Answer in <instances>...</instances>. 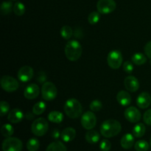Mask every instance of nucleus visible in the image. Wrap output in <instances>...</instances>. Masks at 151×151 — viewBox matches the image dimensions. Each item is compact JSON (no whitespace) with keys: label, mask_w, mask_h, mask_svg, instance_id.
<instances>
[{"label":"nucleus","mask_w":151,"mask_h":151,"mask_svg":"<svg viewBox=\"0 0 151 151\" xmlns=\"http://www.w3.org/2000/svg\"><path fill=\"white\" fill-rule=\"evenodd\" d=\"M122 125L116 119H107L102 123L100 126V133L106 138L116 137L120 133Z\"/></svg>","instance_id":"obj_1"},{"label":"nucleus","mask_w":151,"mask_h":151,"mask_svg":"<svg viewBox=\"0 0 151 151\" xmlns=\"http://www.w3.org/2000/svg\"><path fill=\"white\" fill-rule=\"evenodd\" d=\"M65 55L70 61H76L82 55L83 49L81 44L76 40L68 41L65 46Z\"/></svg>","instance_id":"obj_2"},{"label":"nucleus","mask_w":151,"mask_h":151,"mask_svg":"<svg viewBox=\"0 0 151 151\" xmlns=\"http://www.w3.org/2000/svg\"><path fill=\"white\" fill-rule=\"evenodd\" d=\"M64 111L66 114L72 119L79 117L82 114L83 108L81 103L75 98H70L64 104Z\"/></svg>","instance_id":"obj_3"},{"label":"nucleus","mask_w":151,"mask_h":151,"mask_svg":"<svg viewBox=\"0 0 151 151\" xmlns=\"http://www.w3.org/2000/svg\"><path fill=\"white\" fill-rule=\"evenodd\" d=\"M49 125L44 118L40 117L35 119L31 125V131L34 135L37 137H42L47 134Z\"/></svg>","instance_id":"obj_4"},{"label":"nucleus","mask_w":151,"mask_h":151,"mask_svg":"<svg viewBox=\"0 0 151 151\" xmlns=\"http://www.w3.org/2000/svg\"><path fill=\"white\" fill-rule=\"evenodd\" d=\"M58 94V90L55 85L52 82H45L41 87V95L43 99L51 101L55 99Z\"/></svg>","instance_id":"obj_5"},{"label":"nucleus","mask_w":151,"mask_h":151,"mask_svg":"<svg viewBox=\"0 0 151 151\" xmlns=\"http://www.w3.org/2000/svg\"><path fill=\"white\" fill-rule=\"evenodd\" d=\"M22 142L16 137H7L2 142L3 151H22Z\"/></svg>","instance_id":"obj_6"},{"label":"nucleus","mask_w":151,"mask_h":151,"mask_svg":"<svg viewBox=\"0 0 151 151\" xmlns=\"http://www.w3.org/2000/svg\"><path fill=\"white\" fill-rule=\"evenodd\" d=\"M1 86L7 92H13L19 88V82L14 78L9 75H4L1 78Z\"/></svg>","instance_id":"obj_7"},{"label":"nucleus","mask_w":151,"mask_h":151,"mask_svg":"<svg viewBox=\"0 0 151 151\" xmlns=\"http://www.w3.org/2000/svg\"><path fill=\"white\" fill-rule=\"evenodd\" d=\"M123 58L122 55L118 50H112L109 53L107 57V62L109 66L113 69H117L122 65Z\"/></svg>","instance_id":"obj_8"},{"label":"nucleus","mask_w":151,"mask_h":151,"mask_svg":"<svg viewBox=\"0 0 151 151\" xmlns=\"http://www.w3.org/2000/svg\"><path fill=\"white\" fill-rule=\"evenodd\" d=\"M116 4L114 0H99L97 4V9L102 14H109L114 11Z\"/></svg>","instance_id":"obj_9"},{"label":"nucleus","mask_w":151,"mask_h":151,"mask_svg":"<svg viewBox=\"0 0 151 151\" xmlns=\"http://www.w3.org/2000/svg\"><path fill=\"white\" fill-rule=\"evenodd\" d=\"M81 125L85 129L92 130L97 123V118L92 111H86L81 116Z\"/></svg>","instance_id":"obj_10"},{"label":"nucleus","mask_w":151,"mask_h":151,"mask_svg":"<svg viewBox=\"0 0 151 151\" xmlns=\"http://www.w3.org/2000/svg\"><path fill=\"white\" fill-rule=\"evenodd\" d=\"M125 117L128 122H132V123H136V122H138L141 119V113L139 111V109H137V108L134 107V106H130L128 107L126 110L125 111Z\"/></svg>","instance_id":"obj_11"},{"label":"nucleus","mask_w":151,"mask_h":151,"mask_svg":"<svg viewBox=\"0 0 151 151\" xmlns=\"http://www.w3.org/2000/svg\"><path fill=\"white\" fill-rule=\"evenodd\" d=\"M34 75V71L32 67L29 66H24L19 70L17 74L18 78L20 81L24 83L28 82L32 78Z\"/></svg>","instance_id":"obj_12"},{"label":"nucleus","mask_w":151,"mask_h":151,"mask_svg":"<svg viewBox=\"0 0 151 151\" xmlns=\"http://www.w3.org/2000/svg\"><path fill=\"white\" fill-rule=\"evenodd\" d=\"M39 86L35 83H31L25 88L24 91V96L28 100H33L39 95Z\"/></svg>","instance_id":"obj_13"},{"label":"nucleus","mask_w":151,"mask_h":151,"mask_svg":"<svg viewBox=\"0 0 151 151\" xmlns=\"http://www.w3.org/2000/svg\"><path fill=\"white\" fill-rule=\"evenodd\" d=\"M124 86H125V88L130 92H135V91H138V89L139 88V83L138 79L131 75L125 78Z\"/></svg>","instance_id":"obj_14"},{"label":"nucleus","mask_w":151,"mask_h":151,"mask_svg":"<svg viewBox=\"0 0 151 151\" xmlns=\"http://www.w3.org/2000/svg\"><path fill=\"white\" fill-rule=\"evenodd\" d=\"M137 105L142 109H145L151 105V96L147 92H142L137 99Z\"/></svg>","instance_id":"obj_15"},{"label":"nucleus","mask_w":151,"mask_h":151,"mask_svg":"<svg viewBox=\"0 0 151 151\" xmlns=\"http://www.w3.org/2000/svg\"><path fill=\"white\" fill-rule=\"evenodd\" d=\"M23 112L19 109H14L10 111L8 114V116H7V119H8L9 122L14 124L20 122L23 119Z\"/></svg>","instance_id":"obj_16"},{"label":"nucleus","mask_w":151,"mask_h":151,"mask_svg":"<svg viewBox=\"0 0 151 151\" xmlns=\"http://www.w3.org/2000/svg\"><path fill=\"white\" fill-rule=\"evenodd\" d=\"M116 100L122 106H128L131 103V97L128 91H120L116 94Z\"/></svg>","instance_id":"obj_17"},{"label":"nucleus","mask_w":151,"mask_h":151,"mask_svg":"<svg viewBox=\"0 0 151 151\" xmlns=\"http://www.w3.org/2000/svg\"><path fill=\"white\" fill-rule=\"evenodd\" d=\"M134 136L131 134H126L122 137L120 141L121 146L125 150H129L134 145Z\"/></svg>","instance_id":"obj_18"},{"label":"nucleus","mask_w":151,"mask_h":151,"mask_svg":"<svg viewBox=\"0 0 151 151\" xmlns=\"http://www.w3.org/2000/svg\"><path fill=\"white\" fill-rule=\"evenodd\" d=\"M61 139L65 142H69L72 141L76 137V131L73 128H66L62 131L61 133Z\"/></svg>","instance_id":"obj_19"},{"label":"nucleus","mask_w":151,"mask_h":151,"mask_svg":"<svg viewBox=\"0 0 151 151\" xmlns=\"http://www.w3.org/2000/svg\"><path fill=\"white\" fill-rule=\"evenodd\" d=\"M100 138V134L94 130H88V132L86 134V140L90 144H95L98 142Z\"/></svg>","instance_id":"obj_20"},{"label":"nucleus","mask_w":151,"mask_h":151,"mask_svg":"<svg viewBox=\"0 0 151 151\" xmlns=\"http://www.w3.org/2000/svg\"><path fill=\"white\" fill-rule=\"evenodd\" d=\"M46 151H67V149L63 142L55 141L49 145Z\"/></svg>","instance_id":"obj_21"},{"label":"nucleus","mask_w":151,"mask_h":151,"mask_svg":"<svg viewBox=\"0 0 151 151\" xmlns=\"http://www.w3.org/2000/svg\"><path fill=\"white\" fill-rule=\"evenodd\" d=\"M48 119L54 123H60L63 120V114L61 112L52 111L48 114Z\"/></svg>","instance_id":"obj_22"},{"label":"nucleus","mask_w":151,"mask_h":151,"mask_svg":"<svg viewBox=\"0 0 151 151\" xmlns=\"http://www.w3.org/2000/svg\"><path fill=\"white\" fill-rule=\"evenodd\" d=\"M131 60L134 64L137 65V66H141V65L145 64L147 62V58L142 53L137 52L132 56Z\"/></svg>","instance_id":"obj_23"},{"label":"nucleus","mask_w":151,"mask_h":151,"mask_svg":"<svg viewBox=\"0 0 151 151\" xmlns=\"http://www.w3.org/2000/svg\"><path fill=\"white\" fill-rule=\"evenodd\" d=\"M146 128L143 123H137L133 129V134L137 138H140L143 137L145 134Z\"/></svg>","instance_id":"obj_24"},{"label":"nucleus","mask_w":151,"mask_h":151,"mask_svg":"<svg viewBox=\"0 0 151 151\" xmlns=\"http://www.w3.org/2000/svg\"><path fill=\"white\" fill-rule=\"evenodd\" d=\"M1 133L3 137L7 138V137H10L13 135V133H14V129L10 124H4L1 126Z\"/></svg>","instance_id":"obj_25"},{"label":"nucleus","mask_w":151,"mask_h":151,"mask_svg":"<svg viewBox=\"0 0 151 151\" xmlns=\"http://www.w3.org/2000/svg\"><path fill=\"white\" fill-rule=\"evenodd\" d=\"M46 109H47V106H46L45 103L41 101L38 102L34 105L33 108H32V112L35 115H41V114L45 111Z\"/></svg>","instance_id":"obj_26"},{"label":"nucleus","mask_w":151,"mask_h":151,"mask_svg":"<svg viewBox=\"0 0 151 151\" xmlns=\"http://www.w3.org/2000/svg\"><path fill=\"white\" fill-rule=\"evenodd\" d=\"M40 147V142L37 139L32 138L28 140L27 148L29 151H37Z\"/></svg>","instance_id":"obj_27"},{"label":"nucleus","mask_w":151,"mask_h":151,"mask_svg":"<svg viewBox=\"0 0 151 151\" xmlns=\"http://www.w3.org/2000/svg\"><path fill=\"white\" fill-rule=\"evenodd\" d=\"M13 10V3L11 1H3L1 4V13L3 16L8 15Z\"/></svg>","instance_id":"obj_28"},{"label":"nucleus","mask_w":151,"mask_h":151,"mask_svg":"<svg viewBox=\"0 0 151 151\" xmlns=\"http://www.w3.org/2000/svg\"><path fill=\"white\" fill-rule=\"evenodd\" d=\"M72 34H73V30L71 28V27L68 26V25L63 26L60 29V35H61L62 38H64V39H70L71 37L72 36Z\"/></svg>","instance_id":"obj_29"},{"label":"nucleus","mask_w":151,"mask_h":151,"mask_svg":"<svg viewBox=\"0 0 151 151\" xmlns=\"http://www.w3.org/2000/svg\"><path fill=\"white\" fill-rule=\"evenodd\" d=\"M13 12L15 14L18 16H21L24 14L25 13V6L23 3L18 1L13 5Z\"/></svg>","instance_id":"obj_30"},{"label":"nucleus","mask_w":151,"mask_h":151,"mask_svg":"<svg viewBox=\"0 0 151 151\" xmlns=\"http://www.w3.org/2000/svg\"><path fill=\"white\" fill-rule=\"evenodd\" d=\"M137 151H147L149 149V144L145 140H139L134 145Z\"/></svg>","instance_id":"obj_31"},{"label":"nucleus","mask_w":151,"mask_h":151,"mask_svg":"<svg viewBox=\"0 0 151 151\" xmlns=\"http://www.w3.org/2000/svg\"><path fill=\"white\" fill-rule=\"evenodd\" d=\"M100 15L99 12L93 11L88 15V22L91 24H96L97 22L100 21Z\"/></svg>","instance_id":"obj_32"},{"label":"nucleus","mask_w":151,"mask_h":151,"mask_svg":"<svg viewBox=\"0 0 151 151\" xmlns=\"http://www.w3.org/2000/svg\"><path fill=\"white\" fill-rule=\"evenodd\" d=\"M10 111V105L7 102L1 101L0 103V115L1 116H4Z\"/></svg>","instance_id":"obj_33"},{"label":"nucleus","mask_w":151,"mask_h":151,"mask_svg":"<svg viewBox=\"0 0 151 151\" xmlns=\"http://www.w3.org/2000/svg\"><path fill=\"white\" fill-rule=\"evenodd\" d=\"M102 107H103L102 103L98 100H93L91 103V104H90V109L94 112L99 111L101 110Z\"/></svg>","instance_id":"obj_34"},{"label":"nucleus","mask_w":151,"mask_h":151,"mask_svg":"<svg viewBox=\"0 0 151 151\" xmlns=\"http://www.w3.org/2000/svg\"><path fill=\"white\" fill-rule=\"evenodd\" d=\"M100 148L102 151H109L111 148V143L107 139H103L100 143Z\"/></svg>","instance_id":"obj_35"},{"label":"nucleus","mask_w":151,"mask_h":151,"mask_svg":"<svg viewBox=\"0 0 151 151\" xmlns=\"http://www.w3.org/2000/svg\"><path fill=\"white\" fill-rule=\"evenodd\" d=\"M123 70L127 74H131L134 71V65L130 61H125L123 63Z\"/></svg>","instance_id":"obj_36"},{"label":"nucleus","mask_w":151,"mask_h":151,"mask_svg":"<svg viewBox=\"0 0 151 151\" xmlns=\"http://www.w3.org/2000/svg\"><path fill=\"white\" fill-rule=\"evenodd\" d=\"M143 120L147 125H151V109L146 111L143 116Z\"/></svg>","instance_id":"obj_37"},{"label":"nucleus","mask_w":151,"mask_h":151,"mask_svg":"<svg viewBox=\"0 0 151 151\" xmlns=\"http://www.w3.org/2000/svg\"><path fill=\"white\" fill-rule=\"evenodd\" d=\"M145 52L146 55L151 59V41L147 42L145 47Z\"/></svg>","instance_id":"obj_38"},{"label":"nucleus","mask_w":151,"mask_h":151,"mask_svg":"<svg viewBox=\"0 0 151 151\" xmlns=\"http://www.w3.org/2000/svg\"><path fill=\"white\" fill-rule=\"evenodd\" d=\"M60 136H61V134H60V131L58 129H55L52 131V137L54 139H58L60 137Z\"/></svg>","instance_id":"obj_39"},{"label":"nucleus","mask_w":151,"mask_h":151,"mask_svg":"<svg viewBox=\"0 0 151 151\" xmlns=\"http://www.w3.org/2000/svg\"><path fill=\"white\" fill-rule=\"evenodd\" d=\"M32 118H33V115L32 114H31L30 113H28L27 114V119H32Z\"/></svg>","instance_id":"obj_40"},{"label":"nucleus","mask_w":151,"mask_h":151,"mask_svg":"<svg viewBox=\"0 0 151 151\" xmlns=\"http://www.w3.org/2000/svg\"><path fill=\"white\" fill-rule=\"evenodd\" d=\"M150 145H151V137H150Z\"/></svg>","instance_id":"obj_41"},{"label":"nucleus","mask_w":151,"mask_h":151,"mask_svg":"<svg viewBox=\"0 0 151 151\" xmlns=\"http://www.w3.org/2000/svg\"><path fill=\"white\" fill-rule=\"evenodd\" d=\"M12 1H16V0H12Z\"/></svg>","instance_id":"obj_42"}]
</instances>
